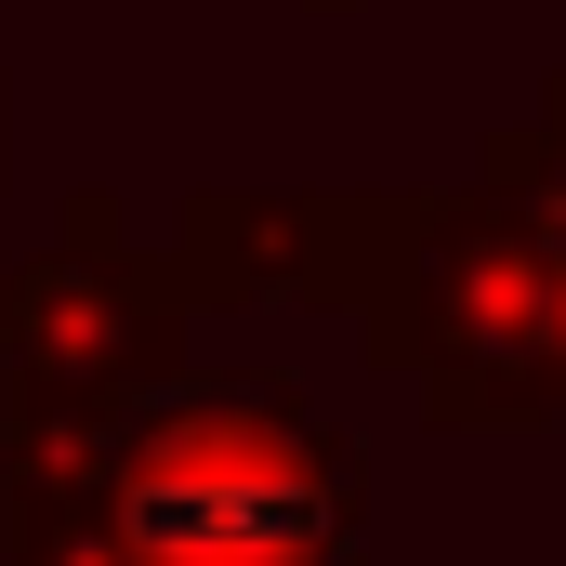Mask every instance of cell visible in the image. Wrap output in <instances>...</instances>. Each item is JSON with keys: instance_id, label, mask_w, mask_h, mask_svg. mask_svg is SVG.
Segmentation results:
<instances>
[{"instance_id": "obj_1", "label": "cell", "mask_w": 566, "mask_h": 566, "mask_svg": "<svg viewBox=\"0 0 566 566\" xmlns=\"http://www.w3.org/2000/svg\"><path fill=\"white\" fill-rule=\"evenodd\" d=\"M264 396H224L211 434L185 422L158 448V474H145V554L158 566H303L316 541V501H303V461L316 448H290V434L251 422Z\"/></svg>"}]
</instances>
